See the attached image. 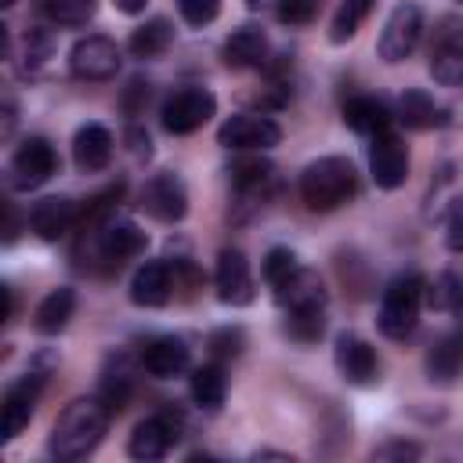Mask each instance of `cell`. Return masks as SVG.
Here are the masks:
<instances>
[{"label":"cell","mask_w":463,"mask_h":463,"mask_svg":"<svg viewBox=\"0 0 463 463\" xmlns=\"http://www.w3.org/2000/svg\"><path fill=\"white\" fill-rule=\"evenodd\" d=\"M217 112V98L206 87H181L174 90L163 109H159V123L166 134H192L203 123H210V116Z\"/></svg>","instance_id":"cell-6"},{"label":"cell","mask_w":463,"mask_h":463,"mask_svg":"<svg viewBox=\"0 0 463 463\" xmlns=\"http://www.w3.org/2000/svg\"><path fill=\"white\" fill-rule=\"evenodd\" d=\"M58 174V152L47 137H25L11 156V184L40 188Z\"/></svg>","instance_id":"cell-10"},{"label":"cell","mask_w":463,"mask_h":463,"mask_svg":"<svg viewBox=\"0 0 463 463\" xmlns=\"http://www.w3.org/2000/svg\"><path fill=\"white\" fill-rule=\"evenodd\" d=\"M297 268H300V264H297V253H293L289 246H271V250L264 253V264H260L264 282H268L271 289H275V286H282Z\"/></svg>","instance_id":"cell-34"},{"label":"cell","mask_w":463,"mask_h":463,"mask_svg":"<svg viewBox=\"0 0 463 463\" xmlns=\"http://www.w3.org/2000/svg\"><path fill=\"white\" fill-rule=\"evenodd\" d=\"M213 286H217V297L232 307H246L253 300V271H250V260L242 250H221L217 253Z\"/></svg>","instance_id":"cell-15"},{"label":"cell","mask_w":463,"mask_h":463,"mask_svg":"<svg viewBox=\"0 0 463 463\" xmlns=\"http://www.w3.org/2000/svg\"><path fill=\"white\" fill-rule=\"evenodd\" d=\"M228 177H232V184H235V192L242 195V199H253V195H268V188H271V181H275V166L264 159V156H257V152H242L232 166H228Z\"/></svg>","instance_id":"cell-24"},{"label":"cell","mask_w":463,"mask_h":463,"mask_svg":"<svg viewBox=\"0 0 463 463\" xmlns=\"http://www.w3.org/2000/svg\"><path fill=\"white\" fill-rule=\"evenodd\" d=\"M188 358H192V351L181 336H156L141 347V369L148 376H159V380L177 376L181 369H188Z\"/></svg>","instance_id":"cell-20"},{"label":"cell","mask_w":463,"mask_h":463,"mask_svg":"<svg viewBox=\"0 0 463 463\" xmlns=\"http://www.w3.org/2000/svg\"><path fill=\"white\" fill-rule=\"evenodd\" d=\"M43 373H25L22 380H14L7 391H4V402H0V438L11 441L22 434V427L33 420V409H36V398L43 391Z\"/></svg>","instance_id":"cell-13"},{"label":"cell","mask_w":463,"mask_h":463,"mask_svg":"<svg viewBox=\"0 0 463 463\" xmlns=\"http://www.w3.org/2000/svg\"><path fill=\"white\" fill-rule=\"evenodd\" d=\"M275 300L286 311H326V286L311 268H297L282 286H275Z\"/></svg>","instance_id":"cell-19"},{"label":"cell","mask_w":463,"mask_h":463,"mask_svg":"<svg viewBox=\"0 0 463 463\" xmlns=\"http://www.w3.org/2000/svg\"><path fill=\"white\" fill-rule=\"evenodd\" d=\"M275 14L282 25H307L318 14V0H279Z\"/></svg>","instance_id":"cell-38"},{"label":"cell","mask_w":463,"mask_h":463,"mask_svg":"<svg viewBox=\"0 0 463 463\" xmlns=\"http://www.w3.org/2000/svg\"><path fill=\"white\" fill-rule=\"evenodd\" d=\"M177 11H181V18L188 22V25H210L213 18H217V11H221V0H177Z\"/></svg>","instance_id":"cell-40"},{"label":"cell","mask_w":463,"mask_h":463,"mask_svg":"<svg viewBox=\"0 0 463 463\" xmlns=\"http://www.w3.org/2000/svg\"><path fill=\"white\" fill-rule=\"evenodd\" d=\"M130 369L123 365V358H119V369H109L105 376H101V387H98V402L109 409V416H116V412H123L127 409V398H130Z\"/></svg>","instance_id":"cell-33"},{"label":"cell","mask_w":463,"mask_h":463,"mask_svg":"<svg viewBox=\"0 0 463 463\" xmlns=\"http://www.w3.org/2000/svg\"><path fill=\"white\" fill-rule=\"evenodd\" d=\"M221 54H224V65H232V69H257L268 58V36H264L260 25L246 22V25L232 29Z\"/></svg>","instance_id":"cell-21"},{"label":"cell","mask_w":463,"mask_h":463,"mask_svg":"<svg viewBox=\"0 0 463 463\" xmlns=\"http://www.w3.org/2000/svg\"><path fill=\"white\" fill-rule=\"evenodd\" d=\"M373 456L376 459H416L420 456V445H412V441H387V445L373 449Z\"/></svg>","instance_id":"cell-42"},{"label":"cell","mask_w":463,"mask_h":463,"mask_svg":"<svg viewBox=\"0 0 463 463\" xmlns=\"http://www.w3.org/2000/svg\"><path fill=\"white\" fill-rule=\"evenodd\" d=\"M11 130H14V98L7 94V98H4V137H7Z\"/></svg>","instance_id":"cell-45"},{"label":"cell","mask_w":463,"mask_h":463,"mask_svg":"<svg viewBox=\"0 0 463 463\" xmlns=\"http://www.w3.org/2000/svg\"><path fill=\"white\" fill-rule=\"evenodd\" d=\"M459 373H463V333H449L427 351V376L434 383H452Z\"/></svg>","instance_id":"cell-27"},{"label":"cell","mask_w":463,"mask_h":463,"mask_svg":"<svg viewBox=\"0 0 463 463\" xmlns=\"http://www.w3.org/2000/svg\"><path fill=\"white\" fill-rule=\"evenodd\" d=\"M333 362H336V373L354 383V387H365L376 380V351L369 347V340H362L358 333H340L336 336V347H333Z\"/></svg>","instance_id":"cell-16"},{"label":"cell","mask_w":463,"mask_h":463,"mask_svg":"<svg viewBox=\"0 0 463 463\" xmlns=\"http://www.w3.org/2000/svg\"><path fill=\"white\" fill-rule=\"evenodd\" d=\"M459 4H463V0H459Z\"/></svg>","instance_id":"cell-49"},{"label":"cell","mask_w":463,"mask_h":463,"mask_svg":"<svg viewBox=\"0 0 463 463\" xmlns=\"http://www.w3.org/2000/svg\"><path fill=\"white\" fill-rule=\"evenodd\" d=\"M445 246L452 253H463V199H456V206L445 221Z\"/></svg>","instance_id":"cell-41"},{"label":"cell","mask_w":463,"mask_h":463,"mask_svg":"<svg viewBox=\"0 0 463 463\" xmlns=\"http://www.w3.org/2000/svg\"><path fill=\"white\" fill-rule=\"evenodd\" d=\"M105 427H109V409L98 398H76L54 420L51 438H47V452L61 463H76L101 445Z\"/></svg>","instance_id":"cell-2"},{"label":"cell","mask_w":463,"mask_h":463,"mask_svg":"<svg viewBox=\"0 0 463 463\" xmlns=\"http://www.w3.org/2000/svg\"><path fill=\"white\" fill-rule=\"evenodd\" d=\"M72 311H76V293H72L69 286H58V289H51V293L36 304L33 329L43 333V336H54V333H61V329L69 326Z\"/></svg>","instance_id":"cell-26"},{"label":"cell","mask_w":463,"mask_h":463,"mask_svg":"<svg viewBox=\"0 0 463 463\" xmlns=\"http://www.w3.org/2000/svg\"><path fill=\"white\" fill-rule=\"evenodd\" d=\"M394 116L409 130H434V127H445L449 123V109L438 105L427 90H416V87L398 98V112Z\"/></svg>","instance_id":"cell-23"},{"label":"cell","mask_w":463,"mask_h":463,"mask_svg":"<svg viewBox=\"0 0 463 463\" xmlns=\"http://www.w3.org/2000/svg\"><path fill=\"white\" fill-rule=\"evenodd\" d=\"M76 221H80V210H76V203L65 199V195H47V199L33 203V210H29V228H33L40 239H47V242H54V239H61L65 232H72Z\"/></svg>","instance_id":"cell-17"},{"label":"cell","mask_w":463,"mask_h":463,"mask_svg":"<svg viewBox=\"0 0 463 463\" xmlns=\"http://www.w3.org/2000/svg\"><path fill=\"white\" fill-rule=\"evenodd\" d=\"M427 69L441 87L463 83V18L459 14L438 18L427 47Z\"/></svg>","instance_id":"cell-5"},{"label":"cell","mask_w":463,"mask_h":463,"mask_svg":"<svg viewBox=\"0 0 463 463\" xmlns=\"http://www.w3.org/2000/svg\"><path fill=\"white\" fill-rule=\"evenodd\" d=\"M354 192H358V174L347 156H322L307 163L300 174V199L315 213L340 210L344 203L354 199Z\"/></svg>","instance_id":"cell-3"},{"label":"cell","mask_w":463,"mask_h":463,"mask_svg":"<svg viewBox=\"0 0 463 463\" xmlns=\"http://www.w3.org/2000/svg\"><path fill=\"white\" fill-rule=\"evenodd\" d=\"M369 11H373V0H340V7L333 14V25H329V40L333 43H347L362 29Z\"/></svg>","instance_id":"cell-32"},{"label":"cell","mask_w":463,"mask_h":463,"mask_svg":"<svg viewBox=\"0 0 463 463\" xmlns=\"http://www.w3.org/2000/svg\"><path fill=\"white\" fill-rule=\"evenodd\" d=\"M69 72L83 83H105L119 72V47L101 36V33H90L83 40L72 43L69 51Z\"/></svg>","instance_id":"cell-8"},{"label":"cell","mask_w":463,"mask_h":463,"mask_svg":"<svg viewBox=\"0 0 463 463\" xmlns=\"http://www.w3.org/2000/svg\"><path fill=\"white\" fill-rule=\"evenodd\" d=\"M242 347H246V333L239 326H224V329L210 333V351L217 358H235V354H242Z\"/></svg>","instance_id":"cell-37"},{"label":"cell","mask_w":463,"mask_h":463,"mask_svg":"<svg viewBox=\"0 0 463 463\" xmlns=\"http://www.w3.org/2000/svg\"><path fill=\"white\" fill-rule=\"evenodd\" d=\"M369 174L376 181V188H398L405 184L409 177V148L402 145L398 134L383 130V134H373L369 141Z\"/></svg>","instance_id":"cell-14"},{"label":"cell","mask_w":463,"mask_h":463,"mask_svg":"<svg viewBox=\"0 0 463 463\" xmlns=\"http://www.w3.org/2000/svg\"><path fill=\"white\" fill-rule=\"evenodd\" d=\"M137 206L163 221V224H174L188 213V188L177 174H152L145 184H141V195H137Z\"/></svg>","instance_id":"cell-11"},{"label":"cell","mask_w":463,"mask_h":463,"mask_svg":"<svg viewBox=\"0 0 463 463\" xmlns=\"http://www.w3.org/2000/svg\"><path fill=\"white\" fill-rule=\"evenodd\" d=\"M174 43V25L166 18H148L145 25H137L127 40V51L134 58H159L166 47Z\"/></svg>","instance_id":"cell-28"},{"label":"cell","mask_w":463,"mask_h":463,"mask_svg":"<svg viewBox=\"0 0 463 463\" xmlns=\"http://www.w3.org/2000/svg\"><path fill=\"white\" fill-rule=\"evenodd\" d=\"M148 235L127 221V217H98V221H83L80 224V242H76V260L83 271H119L123 260L145 253Z\"/></svg>","instance_id":"cell-1"},{"label":"cell","mask_w":463,"mask_h":463,"mask_svg":"<svg viewBox=\"0 0 463 463\" xmlns=\"http://www.w3.org/2000/svg\"><path fill=\"white\" fill-rule=\"evenodd\" d=\"M344 123H347L354 134L373 137V134H383V130L391 127V112H387V105H383L380 98H373V94H354V98L344 101Z\"/></svg>","instance_id":"cell-25"},{"label":"cell","mask_w":463,"mask_h":463,"mask_svg":"<svg viewBox=\"0 0 463 463\" xmlns=\"http://www.w3.org/2000/svg\"><path fill=\"white\" fill-rule=\"evenodd\" d=\"M423 300H427L434 311H449L452 318L463 322V275H456V271L438 275V282L427 286Z\"/></svg>","instance_id":"cell-31"},{"label":"cell","mask_w":463,"mask_h":463,"mask_svg":"<svg viewBox=\"0 0 463 463\" xmlns=\"http://www.w3.org/2000/svg\"><path fill=\"white\" fill-rule=\"evenodd\" d=\"M279 141H282V127L268 116H253V112L228 116L217 127V145L235 148V152H264V148H275Z\"/></svg>","instance_id":"cell-9"},{"label":"cell","mask_w":463,"mask_h":463,"mask_svg":"<svg viewBox=\"0 0 463 463\" xmlns=\"http://www.w3.org/2000/svg\"><path fill=\"white\" fill-rule=\"evenodd\" d=\"M127 141H130V152H134V156H145V159L152 156V148H148L152 141H148V134H141L137 127H130V134H127Z\"/></svg>","instance_id":"cell-43"},{"label":"cell","mask_w":463,"mask_h":463,"mask_svg":"<svg viewBox=\"0 0 463 463\" xmlns=\"http://www.w3.org/2000/svg\"><path fill=\"white\" fill-rule=\"evenodd\" d=\"M423 293H427V282L420 271H405V275H394L380 297V315H376V326L383 336L391 340H402L416 329L420 322V307H423Z\"/></svg>","instance_id":"cell-4"},{"label":"cell","mask_w":463,"mask_h":463,"mask_svg":"<svg viewBox=\"0 0 463 463\" xmlns=\"http://www.w3.org/2000/svg\"><path fill=\"white\" fill-rule=\"evenodd\" d=\"M98 0H40V14L58 29H80L94 18Z\"/></svg>","instance_id":"cell-29"},{"label":"cell","mask_w":463,"mask_h":463,"mask_svg":"<svg viewBox=\"0 0 463 463\" xmlns=\"http://www.w3.org/2000/svg\"><path fill=\"white\" fill-rule=\"evenodd\" d=\"M177 438H181V416L163 409V412H156V416H148V420H141L134 427V434L127 441V452L134 459L152 463V459H163Z\"/></svg>","instance_id":"cell-12"},{"label":"cell","mask_w":463,"mask_h":463,"mask_svg":"<svg viewBox=\"0 0 463 463\" xmlns=\"http://www.w3.org/2000/svg\"><path fill=\"white\" fill-rule=\"evenodd\" d=\"M4 210H7V217H4V242H14V235H18V217H14V206H11V203H7Z\"/></svg>","instance_id":"cell-44"},{"label":"cell","mask_w":463,"mask_h":463,"mask_svg":"<svg viewBox=\"0 0 463 463\" xmlns=\"http://www.w3.org/2000/svg\"><path fill=\"white\" fill-rule=\"evenodd\" d=\"M420 36H423V11H420V4L405 0L387 14L383 33L376 40V51H380V58L387 65H398L420 47Z\"/></svg>","instance_id":"cell-7"},{"label":"cell","mask_w":463,"mask_h":463,"mask_svg":"<svg viewBox=\"0 0 463 463\" xmlns=\"http://www.w3.org/2000/svg\"><path fill=\"white\" fill-rule=\"evenodd\" d=\"M170 264L166 260H145L130 279V300L137 307H163L170 300Z\"/></svg>","instance_id":"cell-22"},{"label":"cell","mask_w":463,"mask_h":463,"mask_svg":"<svg viewBox=\"0 0 463 463\" xmlns=\"http://www.w3.org/2000/svg\"><path fill=\"white\" fill-rule=\"evenodd\" d=\"M188 391H192L195 405H203V409H217V405L224 402V394H228V376H224V369H221L217 362H213V365H199V369L192 373Z\"/></svg>","instance_id":"cell-30"},{"label":"cell","mask_w":463,"mask_h":463,"mask_svg":"<svg viewBox=\"0 0 463 463\" xmlns=\"http://www.w3.org/2000/svg\"><path fill=\"white\" fill-rule=\"evenodd\" d=\"M51 54H54L51 33L47 29H29V36H25V72H36Z\"/></svg>","instance_id":"cell-36"},{"label":"cell","mask_w":463,"mask_h":463,"mask_svg":"<svg viewBox=\"0 0 463 463\" xmlns=\"http://www.w3.org/2000/svg\"><path fill=\"white\" fill-rule=\"evenodd\" d=\"M112 4H116V11H123V14H141L148 0H112Z\"/></svg>","instance_id":"cell-46"},{"label":"cell","mask_w":463,"mask_h":463,"mask_svg":"<svg viewBox=\"0 0 463 463\" xmlns=\"http://www.w3.org/2000/svg\"><path fill=\"white\" fill-rule=\"evenodd\" d=\"M0 7H4V11H7V7H14V0H0Z\"/></svg>","instance_id":"cell-48"},{"label":"cell","mask_w":463,"mask_h":463,"mask_svg":"<svg viewBox=\"0 0 463 463\" xmlns=\"http://www.w3.org/2000/svg\"><path fill=\"white\" fill-rule=\"evenodd\" d=\"M326 329V311H286V333L300 344H315Z\"/></svg>","instance_id":"cell-35"},{"label":"cell","mask_w":463,"mask_h":463,"mask_svg":"<svg viewBox=\"0 0 463 463\" xmlns=\"http://www.w3.org/2000/svg\"><path fill=\"white\" fill-rule=\"evenodd\" d=\"M268 4H279V0H246V7H253V11L257 7H268Z\"/></svg>","instance_id":"cell-47"},{"label":"cell","mask_w":463,"mask_h":463,"mask_svg":"<svg viewBox=\"0 0 463 463\" xmlns=\"http://www.w3.org/2000/svg\"><path fill=\"white\" fill-rule=\"evenodd\" d=\"M148 98H152V83H148V80H141V76H134V80L123 87V98H119V105H123V112L134 119V116H141V112H145Z\"/></svg>","instance_id":"cell-39"},{"label":"cell","mask_w":463,"mask_h":463,"mask_svg":"<svg viewBox=\"0 0 463 463\" xmlns=\"http://www.w3.org/2000/svg\"><path fill=\"white\" fill-rule=\"evenodd\" d=\"M112 159V134L105 123H83L72 134V163L83 174H98L105 170Z\"/></svg>","instance_id":"cell-18"}]
</instances>
